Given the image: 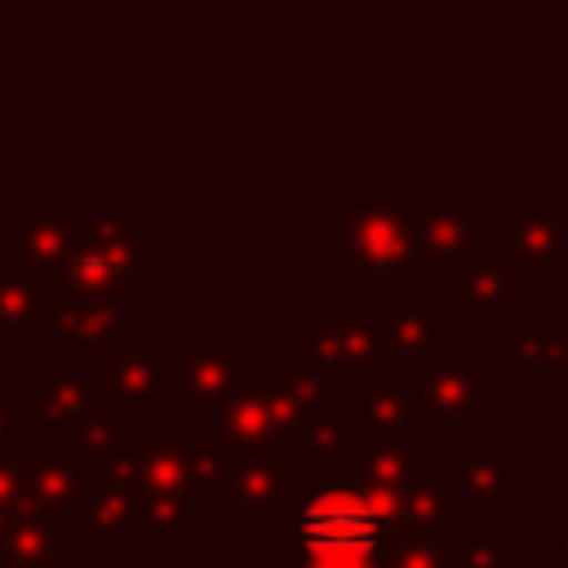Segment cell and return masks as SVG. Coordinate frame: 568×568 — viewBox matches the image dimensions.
<instances>
[{"instance_id":"6da1fadb","label":"cell","mask_w":568,"mask_h":568,"mask_svg":"<svg viewBox=\"0 0 568 568\" xmlns=\"http://www.w3.org/2000/svg\"><path fill=\"white\" fill-rule=\"evenodd\" d=\"M382 537V515L355 493H320L302 510V546L315 550H373Z\"/></svg>"}]
</instances>
